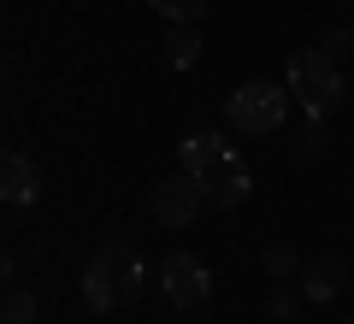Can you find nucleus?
Returning a JSON list of instances; mask_svg holds the SVG:
<instances>
[{
  "label": "nucleus",
  "instance_id": "nucleus-1",
  "mask_svg": "<svg viewBox=\"0 0 354 324\" xmlns=\"http://www.w3.org/2000/svg\"><path fill=\"white\" fill-rule=\"evenodd\" d=\"M136 289H142V254L130 248V242H106V248H95V260L83 265V301H88V312L130 307Z\"/></svg>",
  "mask_w": 354,
  "mask_h": 324
},
{
  "label": "nucleus",
  "instance_id": "nucleus-2",
  "mask_svg": "<svg viewBox=\"0 0 354 324\" xmlns=\"http://www.w3.org/2000/svg\"><path fill=\"white\" fill-rule=\"evenodd\" d=\"M283 83H290V95L301 100L307 118H330L348 100V77H342V65L330 59L325 48H301L290 53V71H283Z\"/></svg>",
  "mask_w": 354,
  "mask_h": 324
},
{
  "label": "nucleus",
  "instance_id": "nucleus-3",
  "mask_svg": "<svg viewBox=\"0 0 354 324\" xmlns=\"http://www.w3.org/2000/svg\"><path fill=\"white\" fill-rule=\"evenodd\" d=\"M290 83H242L225 95V124L236 136H278L290 118Z\"/></svg>",
  "mask_w": 354,
  "mask_h": 324
},
{
  "label": "nucleus",
  "instance_id": "nucleus-4",
  "mask_svg": "<svg viewBox=\"0 0 354 324\" xmlns=\"http://www.w3.org/2000/svg\"><path fill=\"white\" fill-rule=\"evenodd\" d=\"M195 183H201V200L207 207H218V212H230V207H242V200L254 195V177H248V165L236 160V153H218V160H207V165H195Z\"/></svg>",
  "mask_w": 354,
  "mask_h": 324
},
{
  "label": "nucleus",
  "instance_id": "nucleus-5",
  "mask_svg": "<svg viewBox=\"0 0 354 324\" xmlns=\"http://www.w3.org/2000/svg\"><path fill=\"white\" fill-rule=\"evenodd\" d=\"M160 295H165V307L195 312L207 295H213V277H207V265L195 260V254H165V265H160Z\"/></svg>",
  "mask_w": 354,
  "mask_h": 324
},
{
  "label": "nucleus",
  "instance_id": "nucleus-6",
  "mask_svg": "<svg viewBox=\"0 0 354 324\" xmlns=\"http://www.w3.org/2000/svg\"><path fill=\"white\" fill-rule=\"evenodd\" d=\"M201 183H195L189 171H171L160 189H153V225L160 230H189L195 218H201Z\"/></svg>",
  "mask_w": 354,
  "mask_h": 324
},
{
  "label": "nucleus",
  "instance_id": "nucleus-7",
  "mask_svg": "<svg viewBox=\"0 0 354 324\" xmlns=\"http://www.w3.org/2000/svg\"><path fill=\"white\" fill-rule=\"evenodd\" d=\"M0 200H6V207H36V200H41V171L18 148L0 160Z\"/></svg>",
  "mask_w": 354,
  "mask_h": 324
},
{
  "label": "nucleus",
  "instance_id": "nucleus-8",
  "mask_svg": "<svg viewBox=\"0 0 354 324\" xmlns=\"http://www.w3.org/2000/svg\"><path fill=\"white\" fill-rule=\"evenodd\" d=\"M342 283H348V260L342 254H319V260L301 265V295L307 301H337Z\"/></svg>",
  "mask_w": 354,
  "mask_h": 324
},
{
  "label": "nucleus",
  "instance_id": "nucleus-9",
  "mask_svg": "<svg viewBox=\"0 0 354 324\" xmlns=\"http://www.w3.org/2000/svg\"><path fill=\"white\" fill-rule=\"evenodd\" d=\"M165 59H171L177 71H195V65H201V30L195 24H171L165 30Z\"/></svg>",
  "mask_w": 354,
  "mask_h": 324
},
{
  "label": "nucleus",
  "instance_id": "nucleus-10",
  "mask_svg": "<svg viewBox=\"0 0 354 324\" xmlns=\"http://www.w3.org/2000/svg\"><path fill=\"white\" fill-rule=\"evenodd\" d=\"M230 142L218 136V130H195V136H183V171H195V165H207V160H218Z\"/></svg>",
  "mask_w": 354,
  "mask_h": 324
},
{
  "label": "nucleus",
  "instance_id": "nucleus-11",
  "mask_svg": "<svg viewBox=\"0 0 354 324\" xmlns=\"http://www.w3.org/2000/svg\"><path fill=\"white\" fill-rule=\"evenodd\" d=\"M260 265H266V277H272V283H290V277H301V260H295L290 242H266Z\"/></svg>",
  "mask_w": 354,
  "mask_h": 324
},
{
  "label": "nucleus",
  "instance_id": "nucleus-12",
  "mask_svg": "<svg viewBox=\"0 0 354 324\" xmlns=\"http://www.w3.org/2000/svg\"><path fill=\"white\" fill-rule=\"evenodd\" d=\"M307 307V295L301 289H290V283H272V295H266V318L272 324H295V312Z\"/></svg>",
  "mask_w": 354,
  "mask_h": 324
},
{
  "label": "nucleus",
  "instance_id": "nucleus-13",
  "mask_svg": "<svg viewBox=\"0 0 354 324\" xmlns=\"http://www.w3.org/2000/svg\"><path fill=\"white\" fill-rule=\"evenodd\" d=\"M148 6L165 24H201V12H207V0H148Z\"/></svg>",
  "mask_w": 354,
  "mask_h": 324
},
{
  "label": "nucleus",
  "instance_id": "nucleus-14",
  "mask_svg": "<svg viewBox=\"0 0 354 324\" xmlns=\"http://www.w3.org/2000/svg\"><path fill=\"white\" fill-rule=\"evenodd\" d=\"M0 324H36V295H30V289H6Z\"/></svg>",
  "mask_w": 354,
  "mask_h": 324
},
{
  "label": "nucleus",
  "instance_id": "nucleus-15",
  "mask_svg": "<svg viewBox=\"0 0 354 324\" xmlns=\"http://www.w3.org/2000/svg\"><path fill=\"white\" fill-rule=\"evenodd\" d=\"M325 148H330V136H325V118H307V130H301V148H295V153H301V160H319Z\"/></svg>",
  "mask_w": 354,
  "mask_h": 324
},
{
  "label": "nucleus",
  "instance_id": "nucleus-16",
  "mask_svg": "<svg viewBox=\"0 0 354 324\" xmlns=\"http://www.w3.org/2000/svg\"><path fill=\"white\" fill-rule=\"evenodd\" d=\"M319 48H325L330 59L342 65V59H348V53H354V30H348V24H337V30H325V41H319Z\"/></svg>",
  "mask_w": 354,
  "mask_h": 324
},
{
  "label": "nucleus",
  "instance_id": "nucleus-17",
  "mask_svg": "<svg viewBox=\"0 0 354 324\" xmlns=\"http://www.w3.org/2000/svg\"><path fill=\"white\" fill-rule=\"evenodd\" d=\"M342 324H354V318H342Z\"/></svg>",
  "mask_w": 354,
  "mask_h": 324
}]
</instances>
